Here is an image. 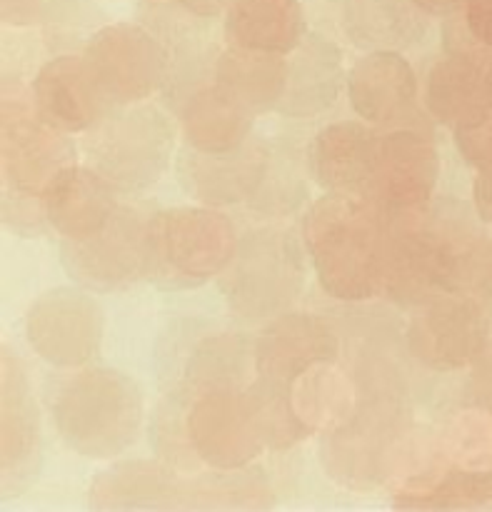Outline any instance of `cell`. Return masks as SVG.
<instances>
[{"label":"cell","mask_w":492,"mask_h":512,"mask_svg":"<svg viewBox=\"0 0 492 512\" xmlns=\"http://www.w3.org/2000/svg\"><path fill=\"white\" fill-rule=\"evenodd\" d=\"M305 245L325 293L340 300L373 298L385 283L388 250L378 213L360 200L333 193L305 218Z\"/></svg>","instance_id":"6da1fadb"},{"label":"cell","mask_w":492,"mask_h":512,"mask_svg":"<svg viewBox=\"0 0 492 512\" xmlns=\"http://www.w3.org/2000/svg\"><path fill=\"white\" fill-rule=\"evenodd\" d=\"M140 418L138 388L113 370H85L55 390V425L65 443L88 458H110L128 448Z\"/></svg>","instance_id":"7a4b0ae2"},{"label":"cell","mask_w":492,"mask_h":512,"mask_svg":"<svg viewBox=\"0 0 492 512\" xmlns=\"http://www.w3.org/2000/svg\"><path fill=\"white\" fill-rule=\"evenodd\" d=\"M145 240V268L180 280H205L223 273L238 255L233 223L213 210H163L148 223Z\"/></svg>","instance_id":"3957f363"},{"label":"cell","mask_w":492,"mask_h":512,"mask_svg":"<svg viewBox=\"0 0 492 512\" xmlns=\"http://www.w3.org/2000/svg\"><path fill=\"white\" fill-rule=\"evenodd\" d=\"M188 440L218 470H238L265 448V435L250 395L213 388L188 410Z\"/></svg>","instance_id":"277c9868"},{"label":"cell","mask_w":492,"mask_h":512,"mask_svg":"<svg viewBox=\"0 0 492 512\" xmlns=\"http://www.w3.org/2000/svg\"><path fill=\"white\" fill-rule=\"evenodd\" d=\"M85 65L105 100L135 103L153 93L165 70L160 45L135 25H110L90 40Z\"/></svg>","instance_id":"5b68a950"},{"label":"cell","mask_w":492,"mask_h":512,"mask_svg":"<svg viewBox=\"0 0 492 512\" xmlns=\"http://www.w3.org/2000/svg\"><path fill=\"white\" fill-rule=\"evenodd\" d=\"M25 333L43 360L58 368H78L98 350L103 315L88 295L53 290L30 308Z\"/></svg>","instance_id":"8992f818"},{"label":"cell","mask_w":492,"mask_h":512,"mask_svg":"<svg viewBox=\"0 0 492 512\" xmlns=\"http://www.w3.org/2000/svg\"><path fill=\"white\" fill-rule=\"evenodd\" d=\"M300 258L288 235L258 233L245 243L230 278V303L243 315H268L298 295Z\"/></svg>","instance_id":"52a82bcc"},{"label":"cell","mask_w":492,"mask_h":512,"mask_svg":"<svg viewBox=\"0 0 492 512\" xmlns=\"http://www.w3.org/2000/svg\"><path fill=\"white\" fill-rule=\"evenodd\" d=\"M170 130L155 110H135L100 130L93 155L100 170L128 185L158 178L168 163Z\"/></svg>","instance_id":"ba28073f"},{"label":"cell","mask_w":492,"mask_h":512,"mask_svg":"<svg viewBox=\"0 0 492 512\" xmlns=\"http://www.w3.org/2000/svg\"><path fill=\"white\" fill-rule=\"evenodd\" d=\"M438 180V153L425 135L395 130L380 138L373 183L380 198L398 210L428 203Z\"/></svg>","instance_id":"9c48e42d"},{"label":"cell","mask_w":492,"mask_h":512,"mask_svg":"<svg viewBox=\"0 0 492 512\" xmlns=\"http://www.w3.org/2000/svg\"><path fill=\"white\" fill-rule=\"evenodd\" d=\"M65 143L53 125L18 113L13 103L3 108V168L10 185L23 195L45 193L50 180L65 168Z\"/></svg>","instance_id":"30bf717a"},{"label":"cell","mask_w":492,"mask_h":512,"mask_svg":"<svg viewBox=\"0 0 492 512\" xmlns=\"http://www.w3.org/2000/svg\"><path fill=\"white\" fill-rule=\"evenodd\" d=\"M43 213L63 238L83 243L98 235L118 210L113 190L98 173L65 165L45 188Z\"/></svg>","instance_id":"8fae6325"},{"label":"cell","mask_w":492,"mask_h":512,"mask_svg":"<svg viewBox=\"0 0 492 512\" xmlns=\"http://www.w3.org/2000/svg\"><path fill=\"white\" fill-rule=\"evenodd\" d=\"M35 105L40 118L60 133H80L100 118L105 95L80 58H55L35 78Z\"/></svg>","instance_id":"7c38bea8"},{"label":"cell","mask_w":492,"mask_h":512,"mask_svg":"<svg viewBox=\"0 0 492 512\" xmlns=\"http://www.w3.org/2000/svg\"><path fill=\"white\" fill-rule=\"evenodd\" d=\"M483 323L478 308L465 300H438L410 323L408 343L415 358L430 368H458L480 348Z\"/></svg>","instance_id":"4fadbf2b"},{"label":"cell","mask_w":492,"mask_h":512,"mask_svg":"<svg viewBox=\"0 0 492 512\" xmlns=\"http://www.w3.org/2000/svg\"><path fill=\"white\" fill-rule=\"evenodd\" d=\"M418 80L403 55L378 50L358 60L348 75V95L355 113L370 123H393L413 105Z\"/></svg>","instance_id":"5bb4252c"},{"label":"cell","mask_w":492,"mask_h":512,"mask_svg":"<svg viewBox=\"0 0 492 512\" xmlns=\"http://www.w3.org/2000/svg\"><path fill=\"white\" fill-rule=\"evenodd\" d=\"M75 278L93 285H115L130 275L145 270L148 263V240L145 228H133L130 220L113 215L108 225L83 243H70L63 255Z\"/></svg>","instance_id":"9a60e30c"},{"label":"cell","mask_w":492,"mask_h":512,"mask_svg":"<svg viewBox=\"0 0 492 512\" xmlns=\"http://www.w3.org/2000/svg\"><path fill=\"white\" fill-rule=\"evenodd\" d=\"M335 353H338V340L328 325L310 315H288L260 338V378L288 385L295 375L313 363L333 360Z\"/></svg>","instance_id":"2e32d148"},{"label":"cell","mask_w":492,"mask_h":512,"mask_svg":"<svg viewBox=\"0 0 492 512\" xmlns=\"http://www.w3.org/2000/svg\"><path fill=\"white\" fill-rule=\"evenodd\" d=\"M378 145L368 128L358 123H335L320 130L310 148V170L323 188L345 193L370 183L378 163Z\"/></svg>","instance_id":"e0dca14e"},{"label":"cell","mask_w":492,"mask_h":512,"mask_svg":"<svg viewBox=\"0 0 492 512\" xmlns=\"http://www.w3.org/2000/svg\"><path fill=\"white\" fill-rule=\"evenodd\" d=\"M285 388L295 418L308 433H338L355 413V388L330 360L313 363Z\"/></svg>","instance_id":"ac0fdd59"},{"label":"cell","mask_w":492,"mask_h":512,"mask_svg":"<svg viewBox=\"0 0 492 512\" xmlns=\"http://www.w3.org/2000/svg\"><path fill=\"white\" fill-rule=\"evenodd\" d=\"M233 45L265 53H293L305 35L298 0H233L225 20Z\"/></svg>","instance_id":"d6986e66"},{"label":"cell","mask_w":492,"mask_h":512,"mask_svg":"<svg viewBox=\"0 0 492 512\" xmlns=\"http://www.w3.org/2000/svg\"><path fill=\"white\" fill-rule=\"evenodd\" d=\"M253 115L225 88L200 90L183 110V130L195 150L208 155H225L243 148Z\"/></svg>","instance_id":"ffe728a7"},{"label":"cell","mask_w":492,"mask_h":512,"mask_svg":"<svg viewBox=\"0 0 492 512\" xmlns=\"http://www.w3.org/2000/svg\"><path fill=\"white\" fill-rule=\"evenodd\" d=\"M343 83L340 53L335 45L308 38L288 63V85L278 108L285 115H315L328 108Z\"/></svg>","instance_id":"44dd1931"},{"label":"cell","mask_w":492,"mask_h":512,"mask_svg":"<svg viewBox=\"0 0 492 512\" xmlns=\"http://www.w3.org/2000/svg\"><path fill=\"white\" fill-rule=\"evenodd\" d=\"M218 85L228 90L250 113H263L283 100L288 63L280 53L233 45L218 60Z\"/></svg>","instance_id":"7402d4cb"},{"label":"cell","mask_w":492,"mask_h":512,"mask_svg":"<svg viewBox=\"0 0 492 512\" xmlns=\"http://www.w3.org/2000/svg\"><path fill=\"white\" fill-rule=\"evenodd\" d=\"M265 175V158L260 150H233L225 155H208L195 150L183 163V180L193 195L213 203H233L260 185Z\"/></svg>","instance_id":"603a6c76"},{"label":"cell","mask_w":492,"mask_h":512,"mask_svg":"<svg viewBox=\"0 0 492 512\" xmlns=\"http://www.w3.org/2000/svg\"><path fill=\"white\" fill-rule=\"evenodd\" d=\"M428 110L445 123H458L460 130L473 128L480 113L478 70L458 58L435 65L428 78Z\"/></svg>","instance_id":"cb8c5ba5"},{"label":"cell","mask_w":492,"mask_h":512,"mask_svg":"<svg viewBox=\"0 0 492 512\" xmlns=\"http://www.w3.org/2000/svg\"><path fill=\"white\" fill-rule=\"evenodd\" d=\"M445 458L468 478L492 473V415L463 410L450 420L443 435Z\"/></svg>","instance_id":"d4e9b609"},{"label":"cell","mask_w":492,"mask_h":512,"mask_svg":"<svg viewBox=\"0 0 492 512\" xmlns=\"http://www.w3.org/2000/svg\"><path fill=\"white\" fill-rule=\"evenodd\" d=\"M23 383L18 375L5 365L3 375V470L15 468L23 458H28L30 445L35 438L33 410L25 408Z\"/></svg>","instance_id":"484cf974"},{"label":"cell","mask_w":492,"mask_h":512,"mask_svg":"<svg viewBox=\"0 0 492 512\" xmlns=\"http://www.w3.org/2000/svg\"><path fill=\"white\" fill-rule=\"evenodd\" d=\"M468 25L480 40L492 45V0H470Z\"/></svg>","instance_id":"4316f807"},{"label":"cell","mask_w":492,"mask_h":512,"mask_svg":"<svg viewBox=\"0 0 492 512\" xmlns=\"http://www.w3.org/2000/svg\"><path fill=\"white\" fill-rule=\"evenodd\" d=\"M415 3L423 10H428V13H445V10L453 8L458 0H415Z\"/></svg>","instance_id":"83f0119b"}]
</instances>
